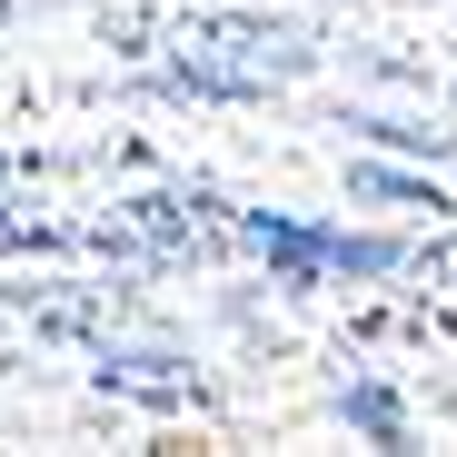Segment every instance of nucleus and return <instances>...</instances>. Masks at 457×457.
I'll use <instances>...</instances> for the list:
<instances>
[{"label": "nucleus", "mask_w": 457, "mask_h": 457, "mask_svg": "<svg viewBox=\"0 0 457 457\" xmlns=\"http://www.w3.org/2000/svg\"><path fill=\"white\" fill-rule=\"evenodd\" d=\"M348 418H358V428H378V437H398V408H388V388H358V398H348Z\"/></svg>", "instance_id": "39448f33"}, {"label": "nucleus", "mask_w": 457, "mask_h": 457, "mask_svg": "<svg viewBox=\"0 0 457 457\" xmlns=\"http://www.w3.org/2000/svg\"><path fill=\"white\" fill-rule=\"evenodd\" d=\"M129 239H149V249H228L239 228L219 219V199H129Z\"/></svg>", "instance_id": "f03ea898"}, {"label": "nucleus", "mask_w": 457, "mask_h": 457, "mask_svg": "<svg viewBox=\"0 0 457 457\" xmlns=\"http://www.w3.org/2000/svg\"><path fill=\"white\" fill-rule=\"evenodd\" d=\"M100 378H110V388H129V398H160V408H199V398H209L179 358H100Z\"/></svg>", "instance_id": "7ed1b4c3"}, {"label": "nucleus", "mask_w": 457, "mask_h": 457, "mask_svg": "<svg viewBox=\"0 0 457 457\" xmlns=\"http://www.w3.org/2000/svg\"><path fill=\"white\" fill-rule=\"evenodd\" d=\"M358 189H368V199H398V209H447L437 189H418V179H398V170H358Z\"/></svg>", "instance_id": "20e7f679"}, {"label": "nucleus", "mask_w": 457, "mask_h": 457, "mask_svg": "<svg viewBox=\"0 0 457 457\" xmlns=\"http://www.w3.org/2000/svg\"><path fill=\"white\" fill-rule=\"evenodd\" d=\"M249 239L278 259V278H319V269H388L398 249L378 239H319V228H288V219H249Z\"/></svg>", "instance_id": "f257e3e1"}]
</instances>
